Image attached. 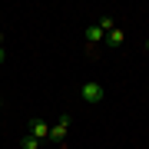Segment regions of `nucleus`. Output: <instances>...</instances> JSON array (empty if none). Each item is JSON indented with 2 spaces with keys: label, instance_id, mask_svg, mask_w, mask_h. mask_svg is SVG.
Returning <instances> with one entry per match:
<instances>
[{
  "label": "nucleus",
  "instance_id": "nucleus-1",
  "mask_svg": "<svg viewBox=\"0 0 149 149\" xmlns=\"http://www.w3.org/2000/svg\"><path fill=\"white\" fill-rule=\"evenodd\" d=\"M80 96L90 106H96V103H103V96H106V90H103V83H96V80H90V83H83L80 86Z\"/></svg>",
  "mask_w": 149,
  "mask_h": 149
},
{
  "label": "nucleus",
  "instance_id": "nucleus-2",
  "mask_svg": "<svg viewBox=\"0 0 149 149\" xmlns=\"http://www.w3.org/2000/svg\"><path fill=\"white\" fill-rule=\"evenodd\" d=\"M66 133H70V116H60L56 126H50V139L63 146V143H66Z\"/></svg>",
  "mask_w": 149,
  "mask_h": 149
},
{
  "label": "nucleus",
  "instance_id": "nucleus-3",
  "mask_svg": "<svg viewBox=\"0 0 149 149\" xmlns=\"http://www.w3.org/2000/svg\"><path fill=\"white\" fill-rule=\"evenodd\" d=\"M30 136H37L40 143H43V139H50V126H47L43 119H33V123H30Z\"/></svg>",
  "mask_w": 149,
  "mask_h": 149
},
{
  "label": "nucleus",
  "instance_id": "nucleus-4",
  "mask_svg": "<svg viewBox=\"0 0 149 149\" xmlns=\"http://www.w3.org/2000/svg\"><path fill=\"white\" fill-rule=\"evenodd\" d=\"M123 40H126V33H123L119 27L106 33V47H109V50H119V47H123Z\"/></svg>",
  "mask_w": 149,
  "mask_h": 149
},
{
  "label": "nucleus",
  "instance_id": "nucleus-5",
  "mask_svg": "<svg viewBox=\"0 0 149 149\" xmlns=\"http://www.w3.org/2000/svg\"><path fill=\"white\" fill-rule=\"evenodd\" d=\"M100 40H106V33H103L100 27H96V23H93V27L90 30H86V43H90V50L96 47V43H100Z\"/></svg>",
  "mask_w": 149,
  "mask_h": 149
},
{
  "label": "nucleus",
  "instance_id": "nucleus-6",
  "mask_svg": "<svg viewBox=\"0 0 149 149\" xmlns=\"http://www.w3.org/2000/svg\"><path fill=\"white\" fill-rule=\"evenodd\" d=\"M96 27H100L103 33H109V30H116V20H113V17H100V20H96Z\"/></svg>",
  "mask_w": 149,
  "mask_h": 149
},
{
  "label": "nucleus",
  "instance_id": "nucleus-7",
  "mask_svg": "<svg viewBox=\"0 0 149 149\" xmlns=\"http://www.w3.org/2000/svg\"><path fill=\"white\" fill-rule=\"evenodd\" d=\"M20 146H23V149H40V139L27 133V136H23V139H20Z\"/></svg>",
  "mask_w": 149,
  "mask_h": 149
},
{
  "label": "nucleus",
  "instance_id": "nucleus-8",
  "mask_svg": "<svg viewBox=\"0 0 149 149\" xmlns=\"http://www.w3.org/2000/svg\"><path fill=\"white\" fill-rule=\"evenodd\" d=\"M3 60H7V53H3V47H0V63H3Z\"/></svg>",
  "mask_w": 149,
  "mask_h": 149
},
{
  "label": "nucleus",
  "instance_id": "nucleus-9",
  "mask_svg": "<svg viewBox=\"0 0 149 149\" xmlns=\"http://www.w3.org/2000/svg\"><path fill=\"white\" fill-rule=\"evenodd\" d=\"M0 47H3V33H0Z\"/></svg>",
  "mask_w": 149,
  "mask_h": 149
},
{
  "label": "nucleus",
  "instance_id": "nucleus-10",
  "mask_svg": "<svg viewBox=\"0 0 149 149\" xmlns=\"http://www.w3.org/2000/svg\"><path fill=\"white\" fill-rule=\"evenodd\" d=\"M0 109H3V100H0Z\"/></svg>",
  "mask_w": 149,
  "mask_h": 149
},
{
  "label": "nucleus",
  "instance_id": "nucleus-11",
  "mask_svg": "<svg viewBox=\"0 0 149 149\" xmlns=\"http://www.w3.org/2000/svg\"><path fill=\"white\" fill-rule=\"evenodd\" d=\"M146 50H149V40H146Z\"/></svg>",
  "mask_w": 149,
  "mask_h": 149
},
{
  "label": "nucleus",
  "instance_id": "nucleus-12",
  "mask_svg": "<svg viewBox=\"0 0 149 149\" xmlns=\"http://www.w3.org/2000/svg\"><path fill=\"white\" fill-rule=\"evenodd\" d=\"M146 90H149V86H146Z\"/></svg>",
  "mask_w": 149,
  "mask_h": 149
}]
</instances>
